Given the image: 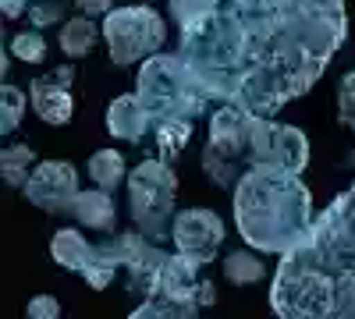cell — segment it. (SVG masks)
<instances>
[{
	"mask_svg": "<svg viewBox=\"0 0 355 319\" xmlns=\"http://www.w3.org/2000/svg\"><path fill=\"white\" fill-rule=\"evenodd\" d=\"M178 57L217 103L259 118L306 96L345 43V0H167Z\"/></svg>",
	"mask_w": 355,
	"mask_h": 319,
	"instance_id": "6da1fadb",
	"label": "cell"
},
{
	"mask_svg": "<svg viewBox=\"0 0 355 319\" xmlns=\"http://www.w3.org/2000/svg\"><path fill=\"white\" fill-rule=\"evenodd\" d=\"M270 302L288 319H355V185L316 217L299 245L284 252Z\"/></svg>",
	"mask_w": 355,
	"mask_h": 319,
	"instance_id": "7a4b0ae2",
	"label": "cell"
},
{
	"mask_svg": "<svg viewBox=\"0 0 355 319\" xmlns=\"http://www.w3.org/2000/svg\"><path fill=\"white\" fill-rule=\"evenodd\" d=\"M313 224V195L299 181V174L249 167L234 185V227L242 241L263 255L291 252Z\"/></svg>",
	"mask_w": 355,
	"mask_h": 319,
	"instance_id": "3957f363",
	"label": "cell"
},
{
	"mask_svg": "<svg viewBox=\"0 0 355 319\" xmlns=\"http://www.w3.org/2000/svg\"><path fill=\"white\" fill-rule=\"evenodd\" d=\"M135 93L153 118V135L167 128H192V121L206 113V103H214L178 53L146 57L135 78Z\"/></svg>",
	"mask_w": 355,
	"mask_h": 319,
	"instance_id": "277c9868",
	"label": "cell"
},
{
	"mask_svg": "<svg viewBox=\"0 0 355 319\" xmlns=\"http://www.w3.org/2000/svg\"><path fill=\"white\" fill-rule=\"evenodd\" d=\"M252 125H256V113L245 110L242 103H220L214 110L210 138H206V149H202V167L220 188H234L242 174L252 167L249 163Z\"/></svg>",
	"mask_w": 355,
	"mask_h": 319,
	"instance_id": "5b68a950",
	"label": "cell"
},
{
	"mask_svg": "<svg viewBox=\"0 0 355 319\" xmlns=\"http://www.w3.org/2000/svg\"><path fill=\"white\" fill-rule=\"evenodd\" d=\"M174 195H178V178L171 170V160L150 156L128 174V206L132 220L142 235L160 241L174 217Z\"/></svg>",
	"mask_w": 355,
	"mask_h": 319,
	"instance_id": "8992f818",
	"label": "cell"
},
{
	"mask_svg": "<svg viewBox=\"0 0 355 319\" xmlns=\"http://www.w3.org/2000/svg\"><path fill=\"white\" fill-rule=\"evenodd\" d=\"M103 43L117 68H132L160 53V46L167 43V25L146 4L114 8L110 15H103Z\"/></svg>",
	"mask_w": 355,
	"mask_h": 319,
	"instance_id": "52a82bcc",
	"label": "cell"
},
{
	"mask_svg": "<svg viewBox=\"0 0 355 319\" xmlns=\"http://www.w3.org/2000/svg\"><path fill=\"white\" fill-rule=\"evenodd\" d=\"M199 273H202V266L196 259L171 252L157 291L135 309V316L139 319H146V316H196L202 305H214V284L202 280Z\"/></svg>",
	"mask_w": 355,
	"mask_h": 319,
	"instance_id": "ba28073f",
	"label": "cell"
},
{
	"mask_svg": "<svg viewBox=\"0 0 355 319\" xmlns=\"http://www.w3.org/2000/svg\"><path fill=\"white\" fill-rule=\"evenodd\" d=\"M249 163L252 167H277V170L302 174L306 163H309V142H306V135L299 128L277 125V121L259 118V113H256Z\"/></svg>",
	"mask_w": 355,
	"mask_h": 319,
	"instance_id": "9c48e42d",
	"label": "cell"
},
{
	"mask_svg": "<svg viewBox=\"0 0 355 319\" xmlns=\"http://www.w3.org/2000/svg\"><path fill=\"white\" fill-rule=\"evenodd\" d=\"M50 255L61 263L64 270H75L89 287H96V291H103V287H110V280L117 277V266L114 263V255L103 245H93V241H85L78 230L64 227V230H57L53 241H50Z\"/></svg>",
	"mask_w": 355,
	"mask_h": 319,
	"instance_id": "30bf717a",
	"label": "cell"
},
{
	"mask_svg": "<svg viewBox=\"0 0 355 319\" xmlns=\"http://www.w3.org/2000/svg\"><path fill=\"white\" fill-rule=\"evenodd\" d=\"M114 263L128 270V280H132V291H139L142 298H150L160 284V273H164V263L167 255L164 248H157V241L150 235H142V230H125V235H117L107 241Z\"/></svg>",
	"mask_w": 355,
	"mask_h": 319,
	"instance_id": "8fae6325",
	"label": "cell"
},
{
	"mask_svg": "<svg viewBox=\"0 0 355 319\" xmlns=\"http://www.w3.org/2000/svg\"><path fill=\"white\" fill-rule=\"evenodd\" d=\"M25 199L43 213H71L78 199V174L64 160H43L25 181Z\"/></svg>",
	"mask_w": 355,
	"mask_h": 319,
	"instance_id": "7c38bea8",
	"label": "cell"
},
{
	"mask_svg": "<svg viewBox=\"0 0 355 319\" xmlns=\"http://www.w3.org/2000/svg\"><path fill=\"white\" fill-rule=\"evenodd\" d=\"M171 238H174V252H182L189 259H196L199 266L214 263L220 241H224V220L214 210H185L178 213L171 224Z\"/></svg>",
	"mask_w": 355,
	"mask_h": 319,
	"instance_id": "4fadbf2b",
	"label": "cell"
},
{
	"mask_svg": "<svg viewBox=\"0 0 355 319\" xmlns=\"http://www.w3.org/2000/svg\"><path fill=\"white\" fill-rule=\"evenodd\" d=\"M71 82H75V68H53L50 75L36 78L28 96H33L36 118L46 125H68L71 121Z\"/></svg>",
	"mask_w": 355,
	"mask_h": 319,
	"instance_id": "5bb4252c",
	"label": "cell"
},
{
	"mask_svg": "<svg viewBox=\"0 0 355 319\" xmlns=\"http://www.w3.org/2000/svg\"><path fill=\"white\" fill-rule=\"evenodd\" d=\"M107 128L114 138H121V142H142L146 135L153 131V118H150V110L142 107L139 93L132 96H117L107 110Z\"/></svg>",
	"mask_w": 355,
	"mask_h": 319,
	"instance_id": "9a60e30c",
	"label": "cell"
},
{
	"mask_svg": "<svg viewBox=\"0 0 355 319\" xmlns=\"http://www.w3.org/2000/svg\"><path fill=\"white\" fill-rule=\"evenodd\" d=\"M71 217L82 224V227H93V230H110L114 220H117V210H114V199L107 188H89V192H78L75 199V210Z\"/></svg>",
	"mask_w": 355,
	"mask_h": 319,
	"instance_id": "2e32d148",
	"label": "cell"
},
{
	"mask_svg": "<svg viewBox=\"0 0 355 319\" xmlns=\"http://www.w3.org/2000/svg\"><path fill=\"white\" fill-rule=\"evenodd\" d=\"M100 36H103V28L89 18V15H78V18L64 21V28H61V50H64L68 57H85L89 50L96 46Z\"/></svg>",
	"mask_w": 355,
	"mask_h": 319,
	"instance_id": "e0dca14e",
	"label": "cell"
},
{
	"mask_svg": "<svg viewBox=\"0 0 355 319\" xmlns=\"http://www.w3.org/2000/svg\"><path fill=\"white\" fill-rule=\"evenodd\" d=\"M89 178H93V185L114 192L117 185H121V178H125V156L117 149L93 153V156H89Z\"/></svg>",
	"mask_w": 355,
	"mask_h": 319,
	"instance_id": "ac0fdd59",
	"label": "cell"
},
{
	"mask_svg": "<svg viewBox=\"0 0 355 319\" xmlns=\"http://www.w3.org/2000/svg\"><path fill=\"white\" fill-rule=\"evenodd\" d=\"M33 170H36V153L28 146H8L4 149V181H8V188H25Z\"/></svg>",
	"mask_w": 355,
	"mask_h": 319,
	"instance_id": "d6986e66",
	"label": "cell"
},
{
	"mask_svg": "<svg viewBox=\"0 0 355 319\" xmlns=\"http://www.w3.org/2000/svg\"><path fill=\"white\" fill-rule=\"evenodd\" d=\"M252 252H256V248H252ZM252 252H234V255L224 259V277H227L234 287H245V284L263 280V263H259Z\"/></svg>",
	"mask_w": 355,
	"mask_h": 319,
	"instance_id": "ffe728a7",
	"label": "cell"
},
{
	"mask_svg": "<svg viewBox=\"0 0 355 319\" xmlns=\"http://www.w3.org/2000/svg\"><path fill=\"white\" fill-rule=\"evenodd\" d=\"M11 53L18 57V61H25V64H40L43 57H46V43H43V36H40V28L33 25L28 33H18V36L11 39Z\"/></svg>",
	"mask_w": 355,
	"mask_h": 319,
	"instance_id": "44dd1931",
	"label": "cell"
},
{
	"mask_svg": "<svg viewBox=\"0 0 355 319\" xmlns=\"http://www.w3.org/2000/svg\"><path fill=\"white\" fill-rule=\"evenodd\" d=\"M21 113H25V96L21 89L15 85H4V93H0V131H15L21 125Z\"/></svg>",
	"mask_w": 355,
	"mask_h": 319,
	"instance_id": "7402d4cb",
	"label": "cell"
},
{
	"mask_svg": "<svg viewBox=\"0 0 355 319\" xmlns=\"http://www.w3.org/2000/svg\"><path fill=\"white\" fill-rule=\"evenodd\" d=\"M338 121L355 131V71H348L338 85Z\"/></svg>",
	"mask_w": 355,
	"mask_h": 319,
	"instance_id": "603a6c76",
	"label": "cell"
},
{
	"mask_svg": "<svg viewBox=\"0 0 355 319\" xmlns=\"http://www.w3.org/2000/svg\"><path fill=\"white\" fill-rule=\"evenodd\" d=\"M61 15H64V0H33V4H28V18H33L36 28L53 25Z\"/></svg>",
	"mask_w": 355,
	"mask_h": 319,
	"instance_id": "cb8c5ba5",
	"label": "cell"
},
{
	"mask_svg": "<svg viewBox=\"0 0 355 319\" xmlns=\"http://www.w3.org/2000/svg\"><path fill=\"white\" fill-rule=\"evenodd\" d=\"M25 312L33 319H57V316H61V305H57V298H50V295H36L33 302H28Z\"/></svg>",
	"mask_w": 355,
	"mask_h": 319,
	"instance_id": "d4e9b609",
	"label": "cell"
},
{
	"mask_svg": "<svg viewBox=\"0 0 355 319\" xmlns=\"http://www.w3.org/2000/svg\"><path fill=\"white\" fill-rule=\"evenodd\" d=\"M75 8H78V15H110L114 11V0H75Z\"/></svg>",
	"mask_w": 355,
	"mask_h": 319,
	"instance_id": "484cf974",
	"label": "cell"
},
{
	"mask_svg": "<svg viewBox=\"0 0 355 319\" xmlns=\"http://www.w3.org/2000/svg\"><path fill=\"white\" fill-rule=\"evenodd\" d=\"M33 0H0V8H4V18H21L28 11Z\"/></svg>",
	"mask_w": 355,
	"mask_h": 319,
	"instance_id": "4316f807",
	"label": "cell"
}]
</instances>
